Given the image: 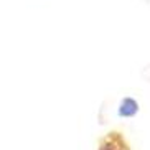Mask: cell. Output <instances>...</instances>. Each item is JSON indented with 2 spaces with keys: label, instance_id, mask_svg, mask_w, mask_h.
Wrapping results in <instances>:
<instances>
[{
  "label": "cell",
  "instance_id": "7a4b0ae2",
  "mask_svg": "<svg viewBox=\"0 0 150 150\" xmlns=\"http://www.w3.org/2000/svg\"><path fill=\"white\" fill-rule=\"evenodd\" d=\"M137 110H139V104H137L135 99H132V97H125V99L120 102L119 115H122V117H132V115L137 114Z\"/></svg>",
  "mask_w": 150,
  "mask_h": 150
},
{
  "label": "cell",
  "instance_id": "6da1fadb",
  "mask_svg": "<svg viewBox=\"0 0 150 150\" xmlns=\"http://www.w3.org/2000/svg\"><path fill=\"white\" fill-rule=\"evenodd\" d=\"M97 150H132L125 134L114 129L106 132L97 140Z\"/></svg>",
  "mask_w": 150,
  "mask_h": 150
}]
</instances>
